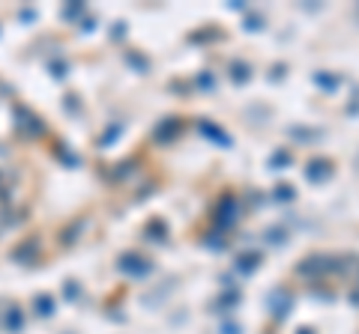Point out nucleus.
<instances>
[{"mask_svg": "<svg viewBox=\"0 0 359 334\" xmlns=\"http://www.w3.org/2000/svg\"><path fill=\"white\" fill-rule=\"evenodd\" d=\"M15 117H18V123H15V128H18V131H22V135H27V137H36V135H42V131H45V126H42V119H39V117H33V114H30V110H27V108H22V105H18V108H15Z\"/></svg>", "mask_w": 359, "mask_h": 334, "instance_id": "f257e3e1", "label": "nucleus"}, {"mask_svg": "<svg viewBox=\"0 0 359 334\" xmlns=\"http://www.w3.org/2000/svg\"><path fill=\"white\" fill-rule=\"evenodd\" d=\"M120 272L141 278V275H147V272H150V262H147V260H141L138 254H126V257H120Z\"/></svg>", "mask_w": 359, "mask_h": 334, "instance_id": "f03ea898", "label": "nucleus"}, {"mask_svg": "<svg viewBox=\"0 0 359 334\" xmlns=\"http://www.w3.org/2000/svg\"><path fill=\"white\" fill-rule=\"evenodd\" d=\"M0 326H3L6 331H22V328H24V317H22V310H18L15 305H13V308H6L3 319H0Z\"/></svg>", "mask_w": 359, "mask_h": 334, "instance_id": "7ed1b4c3", "label": "nucleus"}, {"mask_svg": "<svg viewBox=\"0 0 359 334\" xmlns=\"http://www.w3.org/2000/svg\"><path fill=\"white\" fill-rule=\"evenodd\" d=\"M36 251H39V239H24V245H18V248L13 251V260L30 262V260L36 257Z\"/></svg>", "mask_w": 359, "mask_h": 334, "instance_id": "20e7f679", "label": "nucleus"}, {"mask_svg": "<svg viewBox=\"0 0 359 334\" xmlns=\"http://www.w3.org/2000/svg\"><path fill=\"white\" fill-rule=\"evenodd\" d=\"M177 131H180V123H177V119H165V123L159 126V128L153 131V135H156V140H171V137L177 135Z\"/></svg>", "mask_w": 359, "mask_h": 334, "instance_id": "39448f33", "label": "nucleus"}, {"mask_svg": "<svg viewBox=\"0 0 359 334\" xmlns=\"http://www.w3.org/2000/svg\"><path fill=\"white\" fill-rule=\"evenodd\" d=\"M33 308L39 310V317H51V310H54V301L48 299V296H39V299H33Z\"/></svg>", "mask_w": 359, "mask_h": 334, "instance_id": "423d86ee", "label": "nucleus"}, {"mask_svg": "<svg viewBox=\"0 0 359 334\" xmlns=\"http://www.w3.org/2000/svg\"><path fill=\"white\" fill-rule=\"evenodd\" d=\"M84 227H87V221H84V218H78V221H75V224H72V227H69V230H66V245H72V242H75V236H78V233H81Z\"/></svg>", "mask_w": 359, "mask_h": 334, "instance_id": "0eeeda50", "label": "nucleus"}]
</instances>
